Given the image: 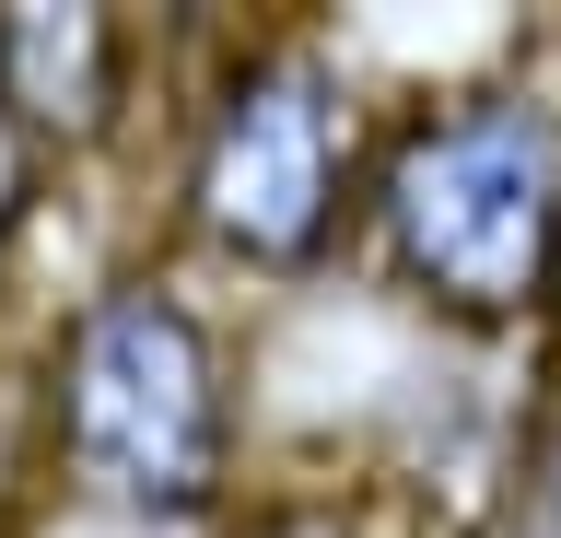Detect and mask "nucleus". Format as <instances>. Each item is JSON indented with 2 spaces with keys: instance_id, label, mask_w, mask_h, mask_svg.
<instances>
[{
  "instance_id": "nucleus-1",
  "label": "nucleus",
  "mask_w": 561,
  "mask_h": 538,
  "mask_svg": "<svg viewBox=\"0 0 561 538\" xmlns=\"http://www.w3.org/2000/svg\"><path fill=\"white\" fill-rule=\"evenodd\" d=\"M386 270L456 328L561 305V117L538 94H445L375 164Z\"/></svg>"
},
{
  "instance_id": "nucleus-2",
  "label": "nucleus",
  "mask_w": 561,
  "mask_h": 538,
  "mask_svg": "<svg viewBox=\"0 0 561 538\" xmlns=\"http://www.w3.org/2000/svg\"><path fill=\"white\" fill-rule=\"evenodd\" d=\"M59 468L70 492L129 515V527H199L234 468V398H222V352L187 293L164 282H105L59 340Z\"/></svg>"
},
{
  "instance_id": "nucleus-3",
  "label": "nucleus",
  "mask_w": 561,
  "mask_h": 538,
  "mask_svg": "<svg viewBox=\"0 0 561 538\" xmlns=\"http://www.w3.org/2000/svg\"><path fill=\"white\" fill-rule=\"evenodd\" d=\"M351 211V94L316 47H257L222 71L187 152V222L245 270H316Z\"/></svg>"
},
{
  "instance_id": "nucleus-4",
  "label": "nucleus",
  "mask_w": 561,
  "mask_h": 538,
  "mask_svg": "<svg viewBox=\"0 0 561 538\" xmlns=\"http://www.w3.org/2000/svg\"><path fill=\"white\" fill-rule=\"evenodd\" d=\"M117 71H129V47H117V24L105 12H82V0H24V12H0V129L24 141V129H47V141H94L105 117H117Z\"/></svg>"
},
{
  "instance_id": "nucleus-5",
  "label": "nucleus",
  "mask_w": 561,
  "mask_h": 538,
  "mask_svg": "<svg viewBox=\"0 0 561 538\" xmlns=\"http://www.w3.org/2000/svg\"><path fill=\"white\" fill-rule=\"evenodd\" d=\"M12 211H24V141L0 129V234H12Z\"/></svg>"
},
{
  "instance_id": "nucleus-6",
  "label": "nucleus",
  "mask_w": 561,
  "mask_h": 538,
  "mask_svg": "<svg viewBox=\"0 0 561 538\" xmlns=\"http://www.w3.org/2000/svg\"><path fill=\"white\" fill-rule=\"evenodd\" d=\"M257 538H351V527H340V515H270Z\"/></svg>"
},
{
  "instance_id": "nucleus-7",
  "label": "nucleus",
  "mask_w": 561,
  "mask_h": 538,
  "mask_svg": "<svg viewBox=\"0 0 561 538\" xmlns=\"http://www.w3.org/2000/svg\"><path fill=\"white\" fill-rule=\"evenodd\" d=\"M503 538H515V527H503Z\"/></svg>"
}]
</instances>
